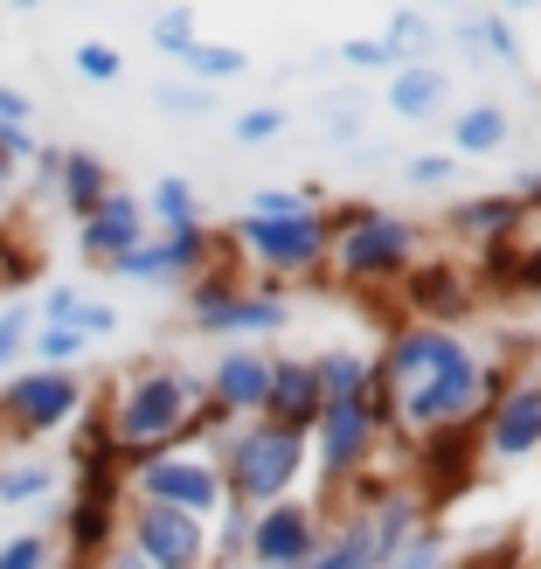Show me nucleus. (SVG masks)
I'll return each instance as SVG.
<instances>
[{"label":"nucleus","instance_id":"f257e3e1","mask_svg":"<svg viewBox=\"0 0 541 569\" xmlns=\"http://www.w3.org/2000/svg\"><path fill=\"white\" fill-rule=\"evenodd\" d=\"M188 410H194V382L188 376H139V382H126L119 410H111V451H119L126 466L160 459V451L181 438Z\"/></svg>","mask_w":541,"mask_h":569},{"label":"nucleus","instance_id":"f03ea898","mask_svg":"<svg viewBox=\"0 0 541 569\" xmlns=\"http://www.w3.org/2000/svg\"><path fill=\"white\" fill-rule=\"evenodd\" d=\"M395 389H403V410L410 417H459L465 403H472V389H479V376H472V361L451 348V340H438V333H417V340H403L395 348Z\"/></svg>","mask_w":541,"mask_h":569},{"label":"nucleus","instance_id":"7ed1b4c3","mask_svg":"<svg viewBox=\"0 0 541 569\" xmlns=\"http://www.w3.org/2000/svg\"><path fill=\"white\" fill-rule=\"evenodd\" d=\"M77 410H83V382L70 368H28V376L0 382V431L8 438H49L77 423Z\"/></svg>","mask_w":541,"mask_h":569},{"label":"nucleus","instance_id":"20e7f679","mask_svg":"<svg viewBox=\"0 0 541 569\" xmlns=\"http://www.w3.org/2000/svg\"><path fill=\"white\" fill-rule=\"evenodd\" d=\"M132 556L147 569H202L209 562V535L194 515H174V507L139 500L132 507Z\"/></svg>","mask_w":541,"mask_h":569},{"label":"nucleus","instance_id":"39448f33","mask_svg":"<svg viewBox=\"0 0 541 569\" xmlns=\"http://www.w3.org/2000/svg\"><path fill=\"white\" fill-rule=\"evenodd\" d=\"M132 479H139V500L174 507V515H194V521H202L209 507H222V479H216V466L181 459V451H160V459L132 466Z\"/></svg>","mask_w":541,"mask_h":569},{"label":"nucleus","instance_id":"423d86ee","mask_svg":"<svg viewBox=\"0 0 541 569\" xmlns=\"http://www.w3.org/2000/svg\"><path fill=\"white\" fill-rule=\"evenodd\" d=\"M292 472H299V431H250L230 445V479H237V493L243 500H278L284 487H292Z\"/></svg>","mask_w":541,"mask_h":569},{"label":"nucleus","instance_id":"0eeeda50","mask_svg":"<svg viewBox=\"0 0 541 569\" xmlns=\"http://www.w3.org/2000/svg\"><path fill=\"white\" fill-rule=\"evenodd\" d=\"M77 243H83V258H98V264H119L126 250H139V243H147V209H139L132 194H119V188H111L104 202H98L91 216H83Z\"/></svg>","mask_w":541,"mask_h":569},{"label":"nucleus","instance_id":"6e6552de","mask_svg":"<svg viewBox=\"0 0 541 569\" xmlns=\"http://www.w3.org/2000/svg\"><path fill=\"white\" fill-rule=\"evenodd\" d=\"M258 258H271V264H312L320 258V222H312L305 209H292V216H243V230H237Z\"/></svg>","mask_w":541,"mask_h":569},{"label":"nucleus","instance_id":"1a4fd4ad","mask_svg":"<svg viewBox=\"0 0 541 569\" xmlns=\"http://www.w3.org/2000/svg\"><path fill=\"white\" fill-rule=\"evenodd\" d=\"M305 549H312L305 507H271V515L250 528V556H258L264 569H305Z\"/></svg>","mask_w":541,"mask_h":569},{"label":"nucleus","instance_id":"9d476101","mask_svg":"<svg viewBox=\"0 0 541 569\" xmlns=\"http://www.w3.org/2000/svg\"><path fill=\"white\" fill-rule=\"evenodd\" d=\"M202 250H209V237L202 230H188V237H167V243H139V250H126V258L119 264H111V271H119V278H188L194 264H202Z\"/></svg>","mask_w":541,"mask_h":569},{"label":"nucleus","instance_id":"9b49d317","mask_svg":"<svg viewBox=\"0 0 541 569\" xmlns=\"http://www.w3.org/2000/svg\"><path fill=\"white\" fill-rule=\"evenodd\" d=\"M403 258H410V230H403V222H389V216H368L361 230L348 237V271H354V278L395 271Z\"/></svg>","mask_w":541,"mask_h":569},{"label":"nucleus","instance_id":"f8f14e48","mask_svg":"<svg viewBox=\"0 0 541 569\" xmlns=\"http://www.w3.org/2000/svg\"><path fill=\"white\" fill-rule=\"evenodd\" d=\"M264 403L278 410V431H299V423H312L327 410V396H320V376H312V368L284 361V368H271V396H264Z\"/></svg>","mask_w":541,"mask_h":569},{"label":"nucleus","instance_id":"ddd939ff","mask_svg":"<svg viewBox=\"0 0 541 569\" xmlns=\"http://www.w3.org/2000/svg\"><path fill=\"white\" fill-rule=\"evenodd\" d=\"M56 194H63V209L70 216H91L98 202H104V194H111V167L98 160V153H63V160H56Z\"/></svg>","mask_w":541,"mask_h":569},{"label":"nucleus","instance_id":"4468645a","mask_svg":"<svg viewBox=\"0 0 541 569\" xmlns=\"http://www.w3.org/2000/svg\"><path fill=\"white\" fill-rule=\"evenodd\" d=\"M264 396H271V368L258 355H230L216 368V403L222 410H258Z\"/></svg>","mask_w":541,"mask_h":569},{"label":"nucleus","instance_id":"2eb2a0df","mask_svg":"<svg viewBox=\"0 0 541 569\" xmlns=\"http://www.w3.org/2000/svg\"><path fill=\"white\" fill-rule=\"evenodd\" d=\"M361 445H368V410H361V396H348V403H327V466H354Z\"/></svg>","mask_w":541,"mask_h":569},{"label":"nucleus","instance_id":"dca6fc26","mask_svg":"<svg viewBox=\"0 0 541 569\" xmlns=\"http://www.w3.org/2000/svg\"><path fill=\"white\" fill-rule=\"evenodd\" d=\"M493 445H500V451H528V445H541V389H521L514 403L500 410Z\"/></svg>","mask_w":541,"mask_h":569},{"label":"nucleus","instance_id":"f3484780","mask_svg":"<svg viewBox=\"0 0 541 569\" xmlns=\"http://www.w3.org/2000/svg\"><path fill=\"white\" fill-rule=\"evenodd\" d=\"M56 487V466L49 459H0V507H28Z\"/></svg>","mask_w":541,"mask_h":569},{"label":"nucleus","instance_id":"a211bd4d","mask_svg":"<svg viewBox=\"0 0 541 569\" xmlns=\"http://www.w3.org/2000/svg\"><path fill=\"white\" fill-rule=\"evenodd\" d=\"M465 459H472V438L444 431V438H431V451H423V472H431V487H438V493H451V487L465 479Z\"/></svg>","mask_w":541,"mask_h":569},{"label":"nucleus","instance_id":"6ab92c4d","mask_svg":"<svg viewBox=\"0 0 541 569\" xmlns=\"http://www.w3.org/2000/svg\"><path fill=\"white\" fill-rule=\"evenodd\" d=\"M444 98V77L438 70H410V77H395V111H403V119H423V111H431Z\"/></svg>","mask_w":541,"mask_h":569},{"label":"nucleus","instance_id":"aec40b11","mask_svg":"<svg viewBox=\"0 0 541 569\" xmlns=\"http://www.w3.org/2000/svg\"><path fill=\"white\" fill-rule=\"evenodd\" d=\"M28 348H36L42 368H70L83 348H91V340H83L77 327H42V333H28Z\"/></svg>","mask_w":541,"mask_h":569},{"label":"nucleus","instance_id":"412c9836","mask_svg":"<svg viewBox=\"0 0 541 569\" xmlns=\"http://www.w3.org/2000/svg\"><path fill=\"white\" fill-rule=\"evenodd\" d=\"M153 216L167 222V237H188L194 230V194H188V181H160L153 188Z\"/></svg>","mask_w":541,"mask_h":569},{"label":"nucleus","instance_id":"4be33fe9","mask_svg":"<svg viewBox=\"0 0 541 569\" xmlns=\"http://www.w3.org/2000/svg\"><path fill=\"white\" fill-rule=\"evenodd\" d=\"M181 63H188L194 77H237V70H243V49H222V42H188V49H181Z\"/></svg>","mask_w":541,"mask_h":569},{"label":"nucleus","instance_id":"5701e85b","mask_svg":"<svg viewBox=\"0 0 541 569\" xmlns=\"http://www.w3.org/2000/svg\"><path fill=\"white\" fill-rule=\"evenodd\" d=\"M49 562H56L49 535H8V542H0V569H49Z\"/></svg>","mask_w":541,"mask_h":569},{"label":"nucleus","instance_id":"b1692460","mask_svg":"<svg viewBox=\"0 0 541 569\" xmlns=\"http://www.w3.org/2000/svg\"><path fill=\"white\" fill-rule=\"evenodd\" d=\"M500 139H507L500 111H465V119H459V147L465 153H487V147H500Z\"/></svg>","mask_w":541,"mask_h":569},{"label":"nucleus","instance_id":"393cba45","mask_svg":"<svg viewBox=\"0 0 541 569\" xmlns=\"http://www.w3.org/2000/svg\"><path fill=\"white\" fill-rule=\"evenodd\" d=\"M410 292H417V306H431V312H459V306H465V292L451 284V271H423Z\"/></svg>","mask_w":541,"mask_h":569},{"label":"nucleus","instance_id":"a878e982","mask_svg":"<svg viewBox=\"0 0 541 569\" xmlns=\"http://www.w3.org/2000/svg\"><path fill=\"white\" fill-rule=\"evenodd\" d=\"M77 77L111 83V77H119V49H111V42H83V49H77Z\"/></svg>","mask_w":541,"mask_h":569},{"label":"nucleus","instance_id":"bb28decb","mask_svg":"<svg viewBox=\"0 0 541 569\" xmlns=\"http://www.w3.org/2000/svg\"><path fill=\"white\" fill-rule=\"evenodd\" d=\"M21 348H28V312H21V306H8V312H0V368H14V361H21Z\"/></svg>","mask_w":541,"mask_h":569},{"label":"nucleus","instance_id":"cd10ccee","mask_svg":"<svg viewBox=\"0 0 541 569\" xmlns=\"http://www.w3.org/2000/svg\"><path fill=\"white\" fill-rule=\"evenodd\" d=\"M459 222H465V230H487V237H500L507 222H514V202H472V209H459Z\"/></svg>","mask_w":541,"mask_h":569},{"label":"nucleus","instance_id":"c85d7f7f","mask_svg":"<svg viewBox=\"0 0 541 569\" xmlns=\"http://www.w3.org/2000/svg\"><path fill=\"white\" fill-rule=\"evenodd\" d=\"M153 42H160V49H174V56H181V49L194 42V21H188V14H160V21H153Z\"/></svg>","mask_w":541,"mask_h":569},{"label":"nucleus","instance_id":"c756f323","mask_svg":"<svg viewBox=\"0 0 541 569\" xmlns=\"http://www.w3.org/2000/svg\"><path fill=\"white\" fill-rule=\"evenodd\" d=\"M284 119H278V111H243V119H237V139H271Z\"/></svg>","mask_w":541,"mask_h":569},{"label":"nucleus","instance_id":"7c9ffc66","mask_svg":"<svg viewBox=\"0 0 541 569\" xmlns=\"http://www.w3.org/2000/svg\"><path fill=\"white\" fill-rule=\"evenodd\" d=\"M368 542H348V549H333V556H320V562H305V569H361L368 556H361Z\"/></svg>","mask_w":541,"mask_h":569},{"label":"nucleus","instance_id":"2f4dec72","mask_svg":"<svg viewBox=\"0 0 541 569\" xmlns=\"http://www.w3.org/2000/svg\"><path fill=\"white\" fill-rule=\"evenodd\" d=\"M444 174H451V160H438V153H431V160H417V167H410V181H423V188H438Z\"/></svg>","mask_w":541,"mask_h":569},{"label":"nucleus","instance_id":"473e14b6","mask_svg":"<svg viewBox=\"0 0 541 569\" xmlns=\"http://www.w3.org/2000/svg\"><path fill=\"white\" fill-rule=\"evenodd\" d=\"M160 104H167V111H181V119H188V111H209L202 91H160Z\"/></svg>","mask_w":541,"mask_h":569},{"label":"nucleus","instance_id":"72a5a7b5","mask_svg":"<svg viewBox=\"0 0 541 569\" xmlns=\"http://www.w3.org/2000/svg\"><path fill=\"white\" fill-rule=\"evenodd\" d=\"M382 56H389L382 42H354V49H348V63H382Z\"/></svg>","mask_w":541,"mask_h":569},{"label":"nucleus","instance_id":"f704fd0d","mask_svg":"<svg viewBox=\"0 0 541 569\" xmlns=\"http://www.w3.org/2000/svg\"><path fill=\"white\" fill-rule=\"evenodd\" d=\"M104 569H147V562H139L132 549H111V556H104Z\"/></svg>","mask_w":541,"mask_h":569},{"label":"nucleus","instance_id":"c9c22d12","mask_svg":"<svg viewBox=\"0 0 541 569\" xmlns=\"http://www.w3.org/2000/svg\"><path fill=\"white\" fill-rule=\"evenodd\" d=\"M514 284H541V250H534V258L521 264V278H514Z\"/></svg>","mask_w":541,"mask_h":569},{"label":"nucleus","instance_id":"e433bc0d","mask_svg":"<svg viewBox=\"0 0 541 569\" xmlns=\"http://www.w3.org/2000/svg\"><path fill=\"white\" fill-rule=\"evenodd\" d=\"M0 202H8V181H0Z\"/></svg>","mask_w":541,"mask_h":569}]
</instances>
